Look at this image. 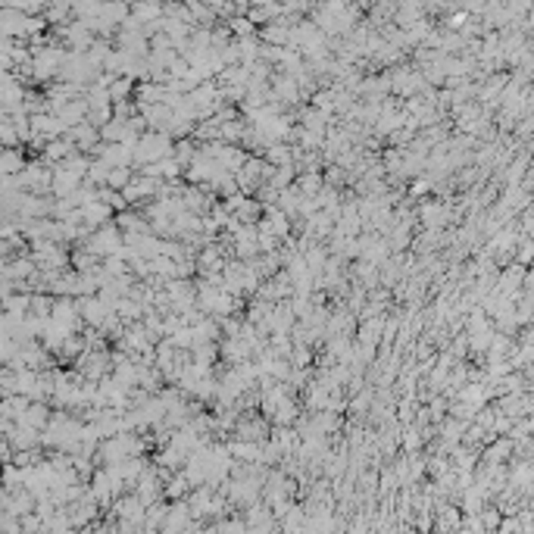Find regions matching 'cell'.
<instances>
[{"label":"cell","mask_w":534,"mask_h":534,"mask_svg":"<svg viewBox=\"0 0 534 534\" xmlns=\"http://www.w3.org/2000/svg\"><path fill=\"white\" fill-rule=\"evenodd\" d=\"M256 38H260L262 44L288 47V44H291V25H284V22H279V19H272V22L262 25V32L256 34Z\"/></svg>","instance_id":"1"},{"label":"cell","mask_w":534,"mask_h":534,"mask_svg":"<svg viewBox=\"0 0 534 534\" xmlns=\"http://www.w3.org/2000/svg\"><path fill=\"white\" fill-rule=\"evenodd\" d=\"M91 247H94V253H103V256L116 253L122 247V232L119 228H103V232L91 241Z\"/></svg>","instance_id":"2"},{"label":"cell","mask_w":534,"mask_h":534,"mask_svg":"<svg viewBox=\"0 0 534 534\" xmlns=\"http://www.w3.org/2000/svg\"><path fill=\"white\" fill-rule=\"evenodd\" d=\"M144 509H147V506H144L135 494H131V497H126V500L119 503V509H116V512H119V516H126L128 522H138V525L144 528Z\"/></svg>","instance_id":"3"},{"label":"cell","mask_w":534,"mask_h":534,"mask_svg":"<svg viewBox=\"0 0 534 534\" xmlns=\"http://www.w3.org/2000/svg\"><path fill=\"white\" fill-rule=\"evenodd\" d=\"M322 191V175L319 172H300L297 175V194L300 197H316Z\"/></svg>","instance_id":"4"},{"label":"cell","mask_w":534,"mask_h":534,"mask_svg":"<svg viewBox=\"0 0 534 534\" xmlns=\"http://www.w3.org/2000/svg\"><path fill=\"white\" fill-rule=\"evenodd\" d=\"M100 19H103V22H109V25L126 22V19H128V6L122 4V0H113V4L107 0V4L100 6Z\"/></svg>","instance_id":"5"},{"label":"cell","mask_w":534,"mask_h":534,"mask_svg":"<svg viewBox=\"0 0 534 534\" xmlns=\"http://www.w3.org/2000/svg\"><path fill=\"white\" fill-rule=\"evenodd\" d=\"M262 154H266V159H269V163H272V166L294 163V150H291L288 144H279V141H275V144H269V147L262 150Z\"/></svg>","instance_id":"6"},{"label":"cell","mask_w":534,"mask_h":534,"mask_svg":"<svg viewBox=\"0 0 534 534\" xmlns=\"http://www.w3.org/2000/svg\"><path fill=\"white\" fill-rule=\"evenodd\" d=\"M81 216H85V222L88 225H100V222H107L109 219V203H97V200H91V203L81 210Z\"/></svg>","instance_id":"7"},{"label":"cell","mask_w":534,"mask_h":534,"mask_svg":"<svg viewBox=\"0 0 534 534\" xmlns=\"http://www.w3.org/2000/svg\"><path fill=\"white\" fill-rule=\"evenodd\" d=\"M197 266H200V272H206V275H210V272H219V269H222V253H219V247H210V244H206V251L200 253V262H197Z\"/></svg>","instance_id":"8"},{"label":"cell","mask_w":534,"mask_h":534,"mask_svg":"<svg viewBox=\"0 0 534 534\" xmlns=\"http://www.w3.org/2000/svg\"><path fill=\"white\" fill-rule=\"evenodd\" d=\"M422 222H425L428 228H441L443 222H447V210H443L441 203H428V206H422Z\"/></svg>","instance_id":"9"},{"label":"cell","mask_w":534,"mask_h":534,"mask_svg":"<svg viewBox=\"0 0 534 534\" xmlns=\"http://www.w3.org/2000/svg\"><path fill=\"white\" fill-rule=\"evenodd\" d=\"M238 438L241 441H266V425H262V422H241Z\"/></svg>","instance_id":"10"},{"label":"cell","mask_w":534,"mask_h":534,"mask_svg":"<svg viewBox=\"0 0 534 534\" xmlns=\"http://www.w3.org/2000/svg\"><path fill=\"white\" fill-rule=\"evenodd\" d=\"M128 182H131V166H113V169H109L107 185H109L113 191H122Z\"/></svg>","instance_id":"11"},{"label":"cell","mask_w":534,"mask_h":534,"mask_svg":"<svg viewBox=\"0 0 534 534\" xmlns=\"http://www.w3.org/2000/svg\"><path fill=\"white\" fill-rule=\"evenodd\" d=\"M228 32H234V38H251V34H256V25L247 16H232L228 19Z\"/></svg>","instance_id":"12"},{"label":"cell","mask_w":534,"mask_h":534,"mask_svg":"<svg viewBox=\"0 0 534 534\" xmlns=\"http://www.w3.org/2000/svg\"><path fill=\"white\" fill-rule=\"evenodd\" d=\"M109 100H122V97L131 94V81L128 79H119V81H109Z\"/></svg>","instance_id":"13"},{"label":"cell","mask_w":534,"mask_h":534,"mask_svg":"<svg viewBox=\"0 0 534 534\" xmlns=\"http://www.w3.org/2000/svg\"><path fill=\"white\" fill-rule=\"evenodd\" d=\"M188 478L185 475H178V478H172L169 481V488H166V497H172V500H175V497H182V494H188Z\"/></svg>","instance_id":"14"},{"label":"cell","mask_w":534,"mask_h":534,"mask_svg":"<svg viewBox=\"0 0 534 534\" xmlns=\"http://www.w3.org/2000/svg\"><path fill=\"white\" fill-rule=\"evenodd\" d=\"M325 460H328V462H325V475H328V478H338L344 472V466H347L344 456H325Z\"/></svg>","instance_id":"15"},{"label":"cell","mask_w":534,"mask_h":534,"mask_svg":"<svg viewBox=\"0 0 534 534\" xmlns=\"http://www.w3.org/2000/svg\"><path fill=\"white\" fill-rule=\"evenodd\" d=\"M419 443H422V438H419V428H415V425H409L406 432H403V447H406V450H419Z\"/></svg>","instance_id":"16"},{"label":"cell","mask_w":534,"mask_h":534,"mask_svg":"<svg viewBox=\"0 0 534 534\" xmlns=\"http://www.w3.org/2000/svg\"><path fill=\"white\" fill-rule=\"evenodd\" d=\"M369 403H372V394H363V397H356L353 400V413H366V409H369Z\"/></svg>","instance_id":"17"},{"label":"cell","mask_w":534,"mask_h":534,"mask_svg":"<svg viewBox=\"0 0 534 534\" xmlns=\"http://www.w3.org/2000/svg\"><path fill=\"white\" fill-rule=\"evenodd\" d=\"M307 363H309V350H307V344H300L294 353V366H307Z\"/></svg>","instance_id":"18"},{"label":"cell","mask_w":534,"mask_h":534,"mask_svg":"<svg viewBox=\"0 0 534 534\" xmlns=\"http://www.w3.org/2000/svg\"><path fill=\"white\" fill-rule=\"evenodd\" d=\"M428 188H432V182H428V178H419V182H415V188H413V194H425Z\"/></svg>","instance_id":"19"},{"label":"cell","mask_w":534,"mask_h":534,"mask_svg":"<svg viewBox=\"0 0 534 534\" xmlns=\"http://www.w3.org/2000/svg\"><path fill=\"white\" fill-rule=\"evenodd\" d=\"M350 4H353V6H369L372 0H350Z\"/></svg>","instance_id":"20"}]
</instances>
